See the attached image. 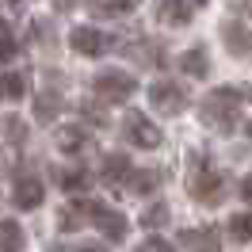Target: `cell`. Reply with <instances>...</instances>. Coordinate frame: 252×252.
Masks as SVG:
<instances>
[{"label": "cell", "instance_id": "5b68a950", "mask_svg": "<svg viewBox=\"0 0 252 252\" xmlns=\"http://www.w3.org/2000/svg\"><path fill=\"white\" fill-rule=\"evenodd\" d=\"M123 138L130 145H138V149H157V145L164 142L160 130L145 119L142 111H126V115H123Z\"/></svg>", "mask_w": 252, "mask_h": 252}, {"label": "cell", "instance_id": "e0dca14e", "mask_svg": "<svg viewBox=\"0 0 252 252\" xmlns=\"http://www.w3.org/2000/svg\"><path fill=\"white\" fill-rule=\"evenodd\" d=\"M31 111H34V119H38V123H54V119H58V111H62V95H58V92H38Z\"/></svg>", "mask_w": 252, "mask_h": 252}, {"label": "cell", "instance_id": "5bb4252c", "mask_svg": "<svg viewBox=\"0 0 252 252\" xmlns=\"http://www.w3.org/2000/svg\"><path fill=\"white\" fill-rule=\"evenodd\" d=\"M54 138H58V149H62V153H80V149L88 145V138H92V134H88L84 126H62Z\"/></svg>", "mask_w": 252, "mask_h": 252}, {"label": "cell", "instance_id": "8fae6325", "mask_svg": "<svg viewBox=\"0 0 252 252\" xmlns=\"http://www.w3.org/2000/svg\"><path fill=\"white\" fill-rule=\"evenodd\" d=\"M176 245H180V249H218L221 237L214 233L210 225H203V229H180Z\"/></svg>", "mask_w": 252, "mask_h": 252}, {"label": "cell", "instance_id": "8992f818", "mask_svg": "<svg viewBox=\"0 0 252 252\" xmlns=\"http://www.w3.org/2000/svg\"><path fill=\"white\" fill-rule=\"evenodd\" d=\"M149 103L160 115H180V111L188 107V92L176 80H157V84H149Z\"/></svg>", "mask_w": 252, "mask_h": 252}, {"label": "cell", "instance_id": "30bf717a", "mask_svg": "<svg viewBox=\"0 0 252 252\" xmlns=\"http://www.w3.org/2000/svg\"><path fill=\"white\" fill-rule=\"evenodd\" d=\"M157 188H160V172H153V168H130V176H126V191L130 195L145 199V195H153Z\"/></svg>", "mask_w": 252, "mask_h": 252}, {"label": "cell", "instance_id": "7c38bea8", "mask_svg": "<svg viewBox=\"0 0 252 252\" xmlns=\"http://www.w3.org/2000/svg\"><path fill=\"white\" fill-rule=\"evenodd\" d=\"M180 73H188V77H206L210 73V54L206 46H191L180 54Z\"/></svg>", "mask_w": 252, "mask_h": 252}, {"label": "cell", "instance_id": "ac0fdd59", "mask_svg": "<svg viewBox=\"0 0 252 252\" xmlns=\"http://www.w3.org/2000/svg\"><path fill=\"white\" fill-rule=\"evenodd\" d=\"M16 249H23V225L4 218L0 221V252H16Z\"/></svg>", "mask_w": 252, "mask_h": 252}, {"label": "cell", "instance_id": "4fadbf2b", "mask_svg": "<svg viewBox=\"0 0 252 252\" xmlns=\"http://www.w3.org/2000/svg\"><path fill=\"white\" fill-rule=\"evenodd\" d=\"M130 168H134L130 157H123V153H107V157H103V172H99V176H103V184L115 188V184H126Z\"/></svg>", "mask_w": 252, "mask_h": 252}, {"label": "cell", "instance_id": "3957f363", "mask_svg": "<svg viewBox=\"0 0 252 252\" xmlns=\"http://www.w3.org/2000/svg\"><path fill=\"white\" fill-rule=\"evenodd\" d=\"M92 92L103 103H126L138 92V80H134V73H123V69H99L92 77Z\"/></svg>", "mask_w": 252, "mask_h": 252}, {"label": "cell", "instance_id": "6da1fadb", "mask_svg": "<svg viewBox=\"0 0 252 252\" xmlns=\"http://www.w3.org/2000/svg\"><path fill=\"white\" fill-rule=\"evenodd\" d=\"M229 99H233L229 88H218L214 95H206L203 107H199V119L206 126H214L218 134H233L241 126V103H229Z\"/></svg>", "mask_w": 252, "mask_h": 252}, {"label": "cell", "instance_id": "52a82bcc", "mask_svg": "<svg viewBox=\"0 0 252 252\" xmlns=\"http://www.w3.org/2000/svg\"><path fill=\"white\" fill-rule=\"evenodd\" d=\"M191 195H195L199 203H206V206H218L221 199H225V176L210 172V168L195 172L191 176Z\"/></svg>", "mask_w": 252, "mask_h": 252}, {"label": "cell", "instance_id": "7a4b0ae2", "mask_svg": "<svg viewBox=\"0 0 252 252\" xmlns=\"http://www.w3.org/2000/svg\"><path fill=\"white\" fill-rule=\"evenodd\" d=\"M73 206H77L80 218L88 221V225H95V229L107 237V241H123V237H126V218L119 214V210L95 203V199H84V195H77V199H73Z\"/></svg>", "mask_w": 252, "mask_h": 252}, {"label": "cell", "instance_id": "ba28073f", "mask_svg": "<svg viewBox=\"0 0 252 252\" xmlns=\"http://www.w3.org/2000/svg\"><path fill=\"white\" fill-rule=\"evenodd\" d=\"M221 42H225V50H229L233 58L252 62V31L241 19H225V23H221Z\"/></svg>", "mask_w": 252, "mask_h": 252}, {"label": "cell", "instance_id": "ffe728a7", "mask_svg": "<svg viewBox=\"0 0 252 252\" xmlns=\"http://www.w3.org/2000/svg\"><path fill=\"white\" fill-rule=\"evenodd\" d=\"M160 19H164V23H188L191 19V8L188 4H184V0H164V4H160Z\"/></svg>", "mask_w": 252, "mask_h": 252}, {"label": "cell", "instance_id": "603a6c76", "mask_svg": "<svg viewBox=\"0 0 252 252\" xmlns=\"http://www.w3.org/2000/svg\"><path fill=\"white\" fill-rule=\"evenodd\" d=\"M142 221L149 225V229H157V225H164V221H168V206H164V203H153V206H145Z\"/></svg>", "mask_w": 252, "mask_h": 252}, {"label": "cell", "instance_id": "484cf974", "mask_svg": "<svg viewBox=\"0 0 252 252\" xmlns=\"http://www.w3.org/2000/svg\"><path fill=\"white\" fill-rule=\"evenodd\" d=\"M237 99H252V84H241V88H233Z\"/></svg>", "mask_w": 252, "mask_h": 252}, {"label": "cell", "instance_id": "7402d4cb", "mask_svg": "<svg viewBox=\"0 0 252 252\" xmlns=\"http://www.w3.org/2000/svg\"><path fill=\"white\" fill-rule=\"evenodd\" d=\"M16 54H19V42H16V34H12V23L0 19V62H12Z\"/></svg>", "mask_w": 252, "mask_h": 252}, {"label": "cell", "instance_id": "277c9868", "mask_svg": "<svg viewBox=\"0 0 252 252\" xmlns=\"http://www.w3.org/2000/svg\"><path fill=\"white\" fill-rule=\"evenodd\" d=\"M115 34L99 31V27H73L69 31V46L77 50V54H84V58H103V54H111L115 50Z\"/></svg>", "mask_w": 252, "mask_h": 252}, {"label": "cell", "instance_id": "cb8c5ba5", "mask_svg": "<svg viewBox=\"0 0 252 252\" xmlns=\"http://www.w3.org/2000/svg\"><path fill=\"white\" fill-rule=\"evenodd\" d=\"M142 249H145V252H149V249H157V252H164V249H172V241H164V237H157V233H149V237H145V241H142Z\"/></svg>", "mask_w": 252, "mask_h": 252}, {"label": "cell", "instance_id": "9a60e30c", "mask_svg": "<svg viewBox=\"0 0 252 252\" xmlns=\"http://www.w3.org/2000/svg\"><path fill=\"white\" fill-rule=\"evenodd\" d=\"M88 184H92L88 168H62V172H58V188H62L65 195H80V191H88Z\"/></svg>", "mask_w": 252, "mask_h": 252}, {"label": "cell", "instance_id": "2e32d148", "mask_svg": "<svg viewBox=\"0 0 252 252\" xmlns=\"http://www.w3.org/2000/svg\"><path fill=\"white\" fill-rule=\"evenodd\" d=\"M27 92V77L23 73H0V103H16Z\"/></svg>", "mask_w": 252, "mask_h": 252}, {"label": "cell", "instance_id": "9c48e42d", "mask_svg": "<svg viewBox=\"0 0 252 252\" xmlns=\"http://www.w3.org/2000/svg\"><path fill=\"white\" fill-rule=\"evenodd\" d=\"M42 199H46V191H42V180L38 176H16V184H12V203L19 206V210H38L42 206Z\"/></svg>", "mask_w": 252, "mask_h": 252}, {"label": "cell", "instance_id": "d4e9b609", "mask_svg": "<svg viewBox=\"0 0 252 252\" xmlns=\"http://www.w3.org/2000/svg\"><path fill=\"white\" fill-rule=\"evenodd\" d=\"M237 191H241V199H245V203H252V176H241Z\"/></svg>", "mask_w": 252, "mask_h": 252}, {"label": "cell", "instance_id": "d6986e66", "mask_svg": "<svg viewBox=\"0 0 252 252\" xmlns=\"http://www.w3.org/2000/svg\"><path fill=\"white\" fill-rule=\"evenodd\" d=\"M134 8V0H88V12L95 16H126Z\"/></svg>", "mask_w": 252, "mask_h": 252}, {"label": "cell", "instance_id": "44dd1931", "mask_svg": "<svg viewBox=\"0 0 252 252\" xmlns=\"http://www.w3.org/2000/svg\"><path fill=\"white\" fill-rule=\"evenodd\" d=\"M229 237L241 245H252V214H233L229 218Z\"/></svg>", "mask_w": 252, "mask_h": 252}]
</instances>
